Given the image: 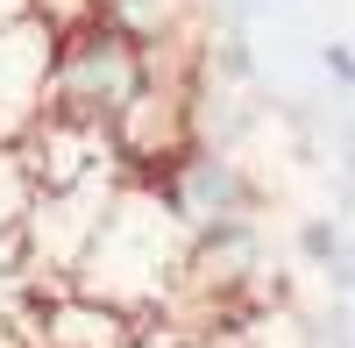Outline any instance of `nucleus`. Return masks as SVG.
<instances>
[{"label": "nucleus", "mask_w": 355, "mask_h": 348, "mask_svg": "<svg viewBox=\"0 0 355 348\" xmlns=\"http://www.w3.org/2000/svg\"><path fill=\"white\" fill-rule=\"evenodd\" d=\"M185 263H192V227L178 220L164 185L121 178V192H114V207H107V220H100V235H93L71 284L85 299H107V306L135 313V320H150L185 284Z\"/></svg>", "instance_id": "obj_1"}, {"label": "nucleus", "mask_w": 355, "mask_h": 348, "mask_svg": "<svg viewBox=\"0 0 355 348\" xmlns=\"http://www.w3.org/2000/svg\"><path fill=\"white\" fill-rule=\"evenodd\" d=\"M150 85V43L128 36L121 21H78L64 50H57V78H50V114L64 121H93V128H114L121 114L142 100Z\"/></svg>", "instance_id": "obj_2"}, {"label": "nucleus", "mask_w": 355, "mask_h": 348, "mask_svg": "<svg viewBox=\"0 0 355 348\" xmlns=\"http://www.w3.org/2000/svg\"><path fill=\"white\" fill-rule=\"evenodd\" d=\"M57 50H64V36H57L36 8L0 15V142H21L50 114Z\"/></svg>", "instance_id": "obj_3"}, {"label": "nucleus", "mask_w": 355, "mask_h": 348, "mask_svg": "<svg viewBox=\"0 0 355 348\" xmlns=\"http://www.w3.org/2000/svg\"><path fill=\"white\" fill-rule=\"evenodd\" d=\"M36 199H43V185L21 157V142H0V227H28Z\"/></svg>", "instance_id": "obj_4"}, {"label": "nucleus", "mask_w": 355, "mask_h": 348, "mask_svg": "<svg viewBox=\"0 0 355 348\" xmlns=\"http://www.w3.org/2000/svg\"><path fill=\"white\" fill-rule=\"evenodd\" d=\"M299 249L313 256V263L341 270V227H334V220H306V227H299Z\"/></svg>", "instance_id": "obj_5"}, {"label": "nucleus", "mask_w": 355, "mask_h": 348, "mask_svg": "<svg viewBox=\"0 0 355 348\" xmlns=\"http://www.w3.org/2000/svg\"><path fill=\"white\" fill-rule=\"evenodd\" d=\"M320 64H327L334 85H348V93H355V43H320Z\"/></svg>", "instance_id": "obj_6"}, {"label": "nucleus", "mask_w": 355, "mask_h": 348, "mask_svg": "<svg viewBox=\"0 0 355 348\" xmlns=\"http://www.w3.org/2000/svg\"><path fill=\"white\" fill-rule=\"evenodd\" d=\"M142 348H185V341H171V334H150V341H142Z\"/></svg>", "instance_id": "obj_7"}]
</instances>
